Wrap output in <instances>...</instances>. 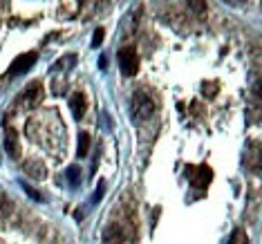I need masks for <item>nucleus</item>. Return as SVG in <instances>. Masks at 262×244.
Returning <instances> with one entry per match:
<instances>
[{
	"label": "nucleus",
	"instance_id": "nucleus-1",
	"mask_svg": "<svg viewBox=\"0 0 262 244\" xmlns=\"http://www.w3.org/2000/svg\"><path fill=\"white\" fill-rule=\"evenodd\" d=\"M152 112H155L152 99L144 90H137L133 94V99H130V117H133V121L139 126V123H144L152 117Z\"/></svg>",
	"mask_w": 262,
	"mask_h": 244
},
{
	"label": "nucleus",
	"instance_id": "nucleus-2",
	"mask_svg": "<svg viewBox=\"0 0 262 244\" xmlns=\"http://www.w3.org/2000/svg\"><path fill=\"white\" fill-rule=\"evenodd\" d=\"M117 61L123 76H135L139 72V54H137L135 47H121L117 54Z\"/></svg>",
	"mask_w": 262,
	"mask_h": 244
},
{
	"label": "nucleus",
	"instance_id": "nucleus-3",
	"mask_svg": "<svg viewBox=\"0 0 262 244\" xmlns=\"http://www.w3.org/2000/svg\"><path fill=\"white\" fill-rule=\"evenodd\" d=\"M43 99H45V90H43V83L40 81H32L29 85L25 87V92L20 94V103H23V108H27V110H32V108H36L38 103H43Z\"/></svg>",
	"mask_w": 262,
	"mask_h": 244
},
{
	"label": "nucleus",
	"instance_id": "nucleus-4",
	"mask_svg": "<svg viewBox=\"0 0 262 244\" xmlns=\"http://www.w3.org/2000/svg\"><path fill=\"white\" fill-rule=\"evenodd\" d=\"M38 61V52H27V54H20L14 58V63L9 65V74L11 76H18V74H25L34 68V63Z\"/></svg>",
	"mask_w": 262,
	"mask_h": 244
},
{
	"label": "nucleus",
	"instance_id": "nucleus-5",
	"mask_svg": "<svg viewBox=\"0 0 262 244\" xmlns=\"http://www.w3.org/2000/svg\"><path fill=\"white\" fill-rule=\"evenodd\" d=\"M186 172H188L190 184H193V186H200L202 190H204L213 180V170L208 168V166H188Z\"/></svg>",
	"mask_w": 262,
	"mask_h": 244
},
{
	"label": "nucleus",
	"instance_id": "nucleus-6",
	"mask_svg": "<svg viewBox=\"0 0 262 244\" xmlns=\"http://www.w3.org/2000/svg\"><path fill=\"white\" fill-rule=\"evenodd\" d=\"M23 170H25V175L29 177V180H45L47 177V168L43 162H38V159H27L25 164H23Z\"/></svg>",
	"mask_w": 262,
	"mask_h": 244
},
{
	"label": "nucleus",
	"instance_id": "nucleus-7",
	"mask_svg": "<svg viewBox=\"0 0 262 244\" xmlns=\"http://www.w3.org/2000/svg\"><path fill=\"white\" fill-rule=\"evenodd\" d=\"M5 150L11 159H18L20 157V139L18 132L14 128H7V135H5Z\"/></svg>",
	"mask_w": 262,
	"mask_h": 244
},
{
	"label": "nucleus",
	"instance_id": "nucleus-8",
	"mask_svg": "<svg viewBox=\"0 0 262 244\" xmlns=\"http://www.w3.org/2000/svg\"><path fill=\"white\" fill-rule=\"evenodd\" d=\"M103 244H126V233L119 224H110L103 231Z\"/></svg>",
	"mask_w": 262,
	"mask_h": 244
},
{
	"label": "nucleus",
	"instance_id": "nucleus-9",
	"mask_svg": "<svg viewBox=\"0 0 262 244\" xmlns=\"http://www.w3.org/2000/svg\"><path fill=\"white\" fill-rule=\"evenodd\" d=\"M70 110H72L74 119L79 121V119H83V115H85L88 110V101H85V94L81 92H74L72 97H70Z\"/></svg>",
	"mask_w": 262,
	"mask_h": 244
},
{
	"label": "nucleus",
	"instance_id": "nucleus-10",
	"mask_svg": "<svg viewBox=\"0 0 262 244\" xmlns=\"http://www.w3.org/2000/svg\"><path fill=\"white\" fill-rule=\"evenodd\" d=\"M76 65V54H65L63 58L52 63V72H68Z\"/></svg>",
	"mask_w": 262,
	"mask_h": 244
},
{
	"label": "nucleus",
	"instance_id": "nucleus-11",
	"mask_svg": "<svg viewBox=\"0 0 262 244\" xmlns=\"http://www.w3.org/2000/svg\"><path fill=\"white\" fill-rule=\"evenodd\" d=\"M90 144H92L90 135H88V132H81V135H79V148H76V157H79V159H85V157H88V150H90Z\"/></svg>",
	"mask_w": 262,
	"mask_h": 244
},
{
	"label": "nucleus",
	"instance_id": "nucleus-12",
	"mask_svg": "<svg viewBox=\"0 0 262 244\" xmlns=\"http://www.w3.org/2000/svg\"><path fill=\"white\" fill-rule=\"evenodd\" d=\"M186 5L195 16H206V9H208L206 0H186Z\"/></svg>",
	"mask_w": 262,
	"mask_h": 244
},
{
	"label": "nucleus",
	"instance_id": "nucleus-13",
	"mask_svg": "<svg viewBox=\"0 0 262 244\" xmlns=\"http://www.w3.org/2000/svg\"><path fill=\"white\" fill-rule=\"evenodd\" d=\"M65 175H68V182H70V186H72V188H76L81 184V168H79V166H70Z\"/></svg>",
	"mask_w": 262,
	"mask_h": 244
},
{
	"label": "nucleus",
	"instance_id": "nucleus-14",
	"mask_svg": "<svg viewBox=\"0 0 262 244\" xmlns=\"http://www.w3.org/2000/svg\"><path fill=\"white\" fill-rule=\"evenodd\" d=\"M229 244H251V242H249V235L244 233V229H235L229 237Z\"/></svg>",
	"mask_w": 262,
	"mask_h": 244
},
{
	"label": "nucleus",
	"instance_id": "nucleus-15",
	"mask_svg": "<svg viewBox=\"0 0 262 244\" xmlns=\"http://www.w3.org/2000/svg\"><path fill=\"white\" fill-rule=\"evenodd\" d=\"M11 208H14L11 206V199L5 193H0V217H7L11 213Z\"/></svg>",
	"mask_w": 262,
	"mask_h": 244
},
{
	"label": "nucleus",
	"instance_id": "nucleus-16",
	"mask_svg": "<svg viewBox=\"0 0 262 244\" xmlns=\"http://www.w3.org/2000/svg\"><path fill=\"white\" fill-rule=\"evenodd\" d=\"M23 188L27 190V193H29V197H32V199H38V202H43V199H45L43 195H40V193H36V190H34L32 186H27V184H23Z\"/></svg>",
	"mask_w": 262,
	"mask_h": 244
},
{
	"label": "nucleus",
	"instance_id": "nucleus-17",
	"mask_svg": "<svg viewBox=\"0 0 262 244\" xmlns=\"http://www.w3.org/2000/svg\"><path fill=\"white\" fill-rule=\"evenodd\" d=\"M101 43H103V29H97V32H94V38H92V47H99Z\"/></svg>",
	"mask_w": 262,
	"mask_h": 244
},
{
	"label": "nucleus",
	"instance_id": "nucleus-18",
	"mask_svg": "<svg viewBox=\"0 0 262 244\" xmlns=\"http://www.w3.org/2000/svg\"><path fill=\"white\" fill-rule=\"evenodd\" d=\"M105 193V182H99V188H97V195H94V202H99L101 197H103Z\"/></svg>",
	"mask_w": 262,
	"mask_h": 244
}]
</instances>
